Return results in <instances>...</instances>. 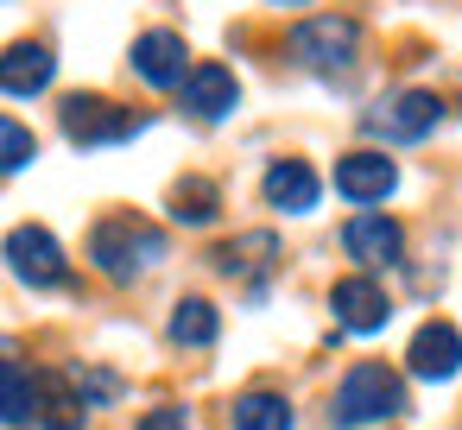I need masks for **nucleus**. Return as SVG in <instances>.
Listing matches in <instances>:
<instances>
[{"instance_id": "f257e3e1", "label": "nucleus", "mask_w": 462, "mask_h": 430, "mask_svg": "<svg viewBox=\"0 0 462 430\" xmlns=\"http://www.w3.org/2000/svg\"><path fill=\"white\" fill-rule=\"evenodd\" d=\"M89 260H96L102 279L134 285L140 272H152V266L165 260V228H152V222H140V215H102V222L89 228Z\"/></svg>"}, {"instance_id": "f03ea898", "label": "nucleus", "mask_w": 462, "mask_h": 430, "mask_svg": "<svg viewBox=\"0 0 462 430\" xmlns=\"http://www.w3.org/2000/svg\"><path fill=\"white\" fill-rule=\"evenodd\" d=\"M405 411V380L386 367V361H355L336 386V424H380V417H399Z\"/></svg>"}, {"instance_id": "7ed1b4c3", "label": "nucleus", "mask_w": 462, "mask_h": 430, "mask_svg": "<svg viewBox=\"0 0 462 430\" xmlns=\"http://www.w3.org/2000/svg\"><path fill=\"white\" fill-rule=\"evenodd\" d=\"M291 58L304 64V70H348L355 64V51H361V26L348 20V14H310V20H298L291 26Z\"/></svg>"}, {"instance_id": "20e7f679", "label": "nucleus", "mask_w": 462, "mask_h": 430, "mask_svg": "<svg viewBox=\"0 0 462 430\" xmlns=\"http://www.w3.org/2000/svg\"><path fill=\"white\" fill-rule=\"evenodd\" d=\"M7 266H14V279L20 285H32V291H58L64 279H70V260H64V247H58V234L51 228H39V222H20L14 234H7Z\"/></svg>"}, {"instance_id": "39448f33", "label": "nucleus", "mask_w": 462, "mask_h": 430, "mask_svg": "<svg viewBox=\"0 0 462 430\" xmlns=\"http://www.w3.org/2000/svg\"><path fill=\"white\" fill-rule=\"evenodd\" d=\"M361 121H367V133H380V140H393V146H411V140H424V133L443 121V102H437L430 89H399V96H386L380 108H367Z\"/></svg>"}, {"instance_id": "423d86ee", "label": "nucleus", "mask_w": 462, "mask_h": 430, "mask_svg": "<svg viewBox=\"0 0 462 430\" xmlns=\"http://www.w3.org/2000/svg\"><path fill=\"white\" fill-rule=\"evenodd\" d=\"M58 121H64L70 146H115V140H134L140 133V114L115 108L108 96H70L58 108Z\"/></svg>"}, {"instance_id": "0eeeda50", "label": "nucleus", "mask_w": 462, "mask_h": 430, "mask_svg": "<svg viewBox=\"0 0 462 430\" xmlns=\"http://www.w3.org/2000/svg\"><path fill=\"white\" fill-rule=\"evenodd\" d=\"M336 190L355 203V209H374L399 190V165L386 152H342L336 159Z\"/></svg>"}, {"instance_id": "6e6552de", "label": "nucleus", "mask_w": 462, "mask_h": 430, "mask_svg": "<svg viewBox=\"0 0 462 430\" xmlns=\"http://www.w3.org/2000/svg\"><path fill=\"white\" fill-rule=\"evenodd\" d=\"M190 70H197V64H190V45H184L178 32H140V39H134V77H140V83H152V89H184Z\"/></svg>"}, {"instance_id": "1a4fd4ad", "label": "nucleus", "mask_w": 462, "mask_h": 430, "mask_svg": "<svg viewBox=\"0 0 462 430\" xmlns=\"http://www.w3.org/2000/svg\"><path fill=\"white\" fill-rule=\"evenodd\" d=\"M342 247H348V260H361L367 272H374V266H399V253H405V228H399L393 215H380V209H361V215H348Z\"/></svg>"}, {"instance_id": "9d476101", "label": "nucleus", "mask_w": 462, "mask_h": 430, "mask_svg": "<svg viewBox=\"0 0 462 430\" xmlns=\"http://www.w3.org/2000/svg\"><path fill=\"white\" fill-rule=\"evenodd\" d=\"M329 310H336V323H342V329H355V335H374V329H386V316H393L386 291H380L367 272L336 279V285H329Z\"/></svg>"}, {"instance_id": "9b49d317", "label": "nucleus", "mask_w": 462, "mask_h": 430, "mask_svg": "<svg viewBox=\"0 0 462 430\" xmlns=\"http://www.w3.org/2000/svg\"><path fill=\"white\" fill-rule=\"evenodd\" d=\"M405 367L418 373V380H456L462 373V329L456 323H424L418 335H411V348H405Z\"/></svg>"}, {"instance_id": "f8f14e48", "label": "nucleus", "mask_w": 462, "mask_h": 430, "mask_svg": "<svg viewBox=\"0 0 462 430\" xmlns=\"http://www.w3.org/2000/svg\"><path fill=\"white\" fill-rule=\"evenodd\" d=\"M51 77H58V58L39 39H20V45L0 51V89H7V96H45Z\"/></svg>"}, {"instance_id": "ddd939ff", "label": "nucleus", "mask_w": 462, "mask_h": 430, "mask_svg": "<svg viewBox=\"0 0 462 430\" xmlns=\"http://www.w3.org/2000/svg\"><path fill=\"white\" fill-rule=\"evenodd\" d=\"M260 190H266V203H273L279 215H310L317 197H323V184H317V171H310L304 159H273Z\"/></svg>"}, {"instance_id": "4468645a", "label": "nucleus", "mask_w": 462, "mask_h": 430, "mask_svg": "<svg viewBox=\"0 0 462 430\" xmlns=\"http://www.w3.org/2000/svg\"><path fill=\"white\" fill-rule=\"evenodd\" d=\"M235 102H241V83L228 64H197L184 77V108L197 121H222V114H235Z\"/></svg>"}, {"instance_id": "2eb2a0df", "label": "nucleus", "mask_w": 462, "mask_h": 430, "mask_svg": "<svg viewBox=\"0 0 462 430\" xmlns=\"http://www.w3.org/2000/svg\"><path fill=\"white\" fill-rule=\"evenodd\" d=\"M39 392H45V373H32L26 361H0V424L7 430L39 417Z\"/></svg>"}, {"instance_id": "dca6fc26", "label": "nucleus", "mask_w": 462, "mask_h": 430, "mask_svg": "<svg viewBox=\"0 0 462 430\" xmlns=\"http://www.w3.org/2000/svg\"><path fill=\"white\" fill-rule=\"evenodd\" d=\"M228 424H235V430H291L298 417H291V398H285V392L254 386V392H241V398L228 405Z\"/></svg>"}, {"instance_id": "f3484780", "label": "nucleus", "mask_w": 462, "mask_h": 430, "mask_svg": "<svg viewBox=\"0 0 462 430\" xmlns=\"http://www.w3.org/2000/svg\"><path fill=\"white\" fill-rule=\"evenodd\" d=\"M216 335H222L216 304H209V297H178V310H171V342H178V348H209Z\"/></svg>"}, {"instance_id": "a211bd4d", "label": "nucleus", "mask_w": 462, "mask_h": 430, "mask_svg": "<svg viewBox=\"0 0 462 430\" xmlns=\"http://www.w3.org/2000/svg\"><path fill=\"white\" fill-rule=\"evenodd\" d=\"M273 253H279V241H273V234H241V241H222L209 260H216V272H228V279H235V272H266V266H273Z\"/></svg>"}, {"instance_id": "6ab92c4d", "label": "nucleus", "mask_w": 462, "mask_h": 430, "mask_svg": "<svg viewBox=\"0 0 462 430\" xmlns=\"http://www.w3.org/2000/svg\"><path fill=\"white\" fill-rule=\"evenodd\" d=\"M216 209H222V190L209 178H178V190H171V215L178 222L203 228V222H216Z\"/></svg>"}, {"instance_id": "aec40b11", "label": "nucleus", "mask_w": 462, "mask_h": 430, "mask_svg": "<svg viewBox=\"0 0 462 430\" xmlns=\"http://www.w3.org/2000/svg\"><path fill=\"white\" fill-rule=\"evenodd\" d=\"M32 159H39V140H32V127H20L14 114H0V178L26 171Z\"/></svg>"}, {"instance_id": "412c9836", "label": "nucleus", "mask_w": 462, "mask_h": 430, "mask_svg": "<svg viewBox=\"0 0 462 430\" xmlns=\"http://www.w3.org/2000/svg\"><path fill=\"white\" fill-rule=\"evenodd\" d=\"M70 386H77V398L96 411V405H108V398H121V380L108 373V367H70Z\"/></svg>"}, {"instance_id": "4be33fe9", "label": "nucleus", "mask_w": 462, "mask_h": 430, "mask_svg": "<svg viewBox=\"0 0 462 430\" xmlns=\"http://www.w3.org/2000/svg\"><path fill=\"white\" fill-rule=\"evenodd\" d=\"M140 430H190V411L184 405H159V411L140 417Z\"/></svg>"}, {"instance_id": "5701e85b", "label": "nucleus", "mask_w": 462, "mask_h": 430, "mask_svg": "<svg viewBox=\"0 0 462 430\" xmlns=\"http://www.w3.org/2000/svg\"><path fill=\"white\" fill-rule=\"evenodd\" d=\"M273 7H310V0H273Z\"/></svg>"}, {"instance_id": "b1692460", "label": "nucleus", "mask_w": 462, "mask_h": 430, "mask_svg": "<svg viewBox=\"0 0 462 430\" xmlns=\"http://www.w3.org/2000/svg\"><path fill=\"white\" fill-rule=\"evenodd\" d=\"M0 354H7V342H0Z\"/></svg>"}]
</instances>
